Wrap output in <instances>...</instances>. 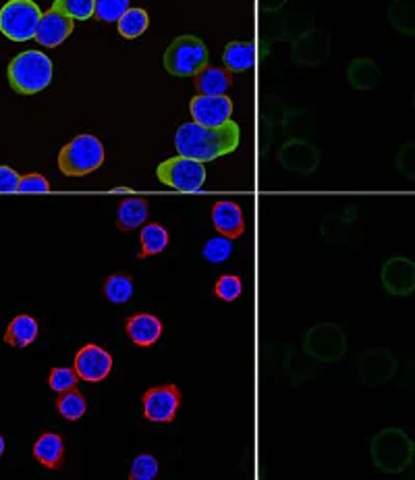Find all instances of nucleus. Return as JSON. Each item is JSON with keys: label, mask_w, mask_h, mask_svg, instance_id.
<instances>
[{"label": "nucleus", "mask_w": 415, "mask_h": 480, "mask_svg": "<svg viewBox=\"0 0 415 480\" xmlns=\"http://www.w3.org/2000/svg\"><path fill=\"white\" fill-rule=\"evenodd\" d=\"M241 144V129L235 121L220 127H206L200 123H183L175 133V146L181 156L210 163L231 154Z\"/></svg>", "instance_id": "1"}, {"label": "nucleus", "mask_w": 415, "mask_h": 480, "mask_svg": "<svg viewBox=\"0 0 415 480\" xmlns=\"http://www.w3.org/2000/svg\"><path fill=\"white\" fill-rule=\"evenodd\" d=\"M370 455L384 474L405 472L415 460V441L403 428H382L370 439Z\"/></svg>", "instance_id": "2"}, {"label": "nucleus", "mask_w": 415, "mask_h": 480, "mask_svg": "<svg viewBox=\"0 0 415 480\" xmlns=\"http://www.w3.org/2000/svg\"><path fill=\"white\" fill-rule=\"evenodd\" d=\"M7 76L17 94H38L52 82V60L42 51H26L11 60Z\"/></svg>", "instance_id": "3"}, {"label": "nucleus", "mask_w": 415, "mask_h": 480, "mask_svg": "<svg viewBox=\"0 0 415 480\" xmlns=\"http://www.w3.org/2000/svg\"><path fill=\"white\" fill-rule=\"evenodd\" d=\"M104 163L102 141L92 133H82L59 152V169L67 177H84L94 173Z\"/></svg>", "instance_id": "4"}, {"label": "nucleus", "mask_w": 415, "mask_h": 480, "mask_svg": "<svg viewBox=\"0 0 415 480\" xmlns=\"http://www.w3.org/2000/svg\"><path fill=\"white\" fill-rule=\"evenodd\" d=\"M208 48L200 38L185 34L171 42L164 52V67L171 76L196 77L208 65Z\"/></svg>", "instance_id": "5"}, {"label": "nucleus", "mask_w": 415, "mask_h": 480, "mask_svg": "<svg viewBox=\"0 0 415 480\" xmlns=\"http://www.w3.org/2000/svg\"><path fill=\"white\" fill-rule=\"evenodd\" d=\"M347 352L345 331L334 323H320L306 331L303 337V354L315 362L334 364Z\"/></svg>", "instance_id": "6"}, {"label": "nucleus", "mask_w": 415, "mask_h": 480, "mask_svg": "<svg viewBox=\"0 0 415 480\" xmlns=\"http://www.w3.org/2000/svg\"><path fill=\"white\" fill-rule=\"evenodd\" d=\"M42 20V11L34 0H9L0 9V34L13 42L36 38V29Z\"/></svg>", "instance_id": "7"}, {"label": "nucleus", "mask_w": 415, "mask_h": 480, "mask_svg": "<svg viewBox=\"0 0 415 480\" xmlns=\"http://www.w3.org/2000/svg\"><path fill=\"white\" fill-rule=\"evenodd\" d=\"M156 177L164 186H169L177 192L183 194H194L200 192L206 183V167H204L202 160L189 158V156H179L164 160L163 164H158Z\"/></svg>", "instance_id": "8"}, {"label": "nucleus", "mask_w": 415, "mask_h": 480, "mask_svg": "<svg viewBox=\"0 0 415 480\" xmlns=\"http://www.w3.org/2000/svg\"><path fill=\"white\" fill-rule=\"evenodd\" d=\"M399 371V362L387 348H370L359 356L357 377L365 387H382Z\"/></svg>", "instance_id": "9"}, {"label": "nucleus", "mask_w": 415, "mask_h": 480, "mask_svg": "<svg viewBox=\"0 0 415 480\" xmlns=\"http://www.w3.org/2000/svg\"><path fill=\"white\" fill-rule=\"evenodd\" d=\"M278 163L283 169L297 175H312L320 164L318 146L303 138H289L278 150Z\"/></svg>", "instance_id": "10"}, {"label": "nucleus", "mask_w": 415, "mask_h": 480, "mask_svg": "<svg viewBox=\"0 0 415 480\" xmlns=\"http://www.w3.org/2000/svg\"><path fill=\"white\" fill-rule=\"evenodd\" d=\"M331 52V34L324 29H309L297 36L291 44V59L301 67H318Z\"/></svg>", "instance_id": "11"}, {"label": "nucleus", "mask_w": 415, "mask_h": 480, "mask_svg": "<svg viewBox=\"0 0 415 480\" xmlns=\"http://www.w3.org/2000/svg\"><path fill=\"white\" fill-rule=\"evenodd\" d=\"M380 281L388 295L407 298L415 292V262L405 256L388 258L380 270Z\"/></svg>", "instance_id": "12"}, {"label": "nucleus", "mask_w": 415, "mask_h": 480, "mask_svg": "<svg viewBox=\"0 0 415 480\" xmlns=\"http://www.w3.org/2000/svg\"><path fill=\"white\" fill-rule=\"evenodd\" d=\"M179 405H181V391L177 385L152 387L144 396V416L150 422H172Z\"/></svg>", "instance_id": "13"}, {"label": "nucleus", "mask_w": 415, "mask_h": 480, "mask_svg": "<svg viewBox=\"0 0 415 480\" xmlns=\"http://www.w3.org/2000/svg\"><path fill=\"white\" fill-rule=\"evenodd\" d=\"M189 113L196 123L206 127H220L231 121L233 115V100L227 94L220 96H206L197 94L191 98Z\"/></svg>", "instance_id": "14"}, {"label": "nucleus", "mask_w": 415, "mask_h": 480, "mask_svg": "<svg viewBox=\"0 0 415 480\" xmlns=\"http://www.w3.org/2000/svg\"><path fill=\"white\" fill-rule=\"evenodd\" d=\"M73 368H76L77 377L85 383H102L113 371V356L104 348L88 343L77 352Z\"/></svg>", "instance_id": "15"}, {"label": "nucleus", "mask_w": 415, "mask_h": 480, "mask_svg": "<svg viewBox=\"0 0 415 480\" xmlns=\"http://www.w3.org/2000/svg\"><path fill=\"white\" fill-rule=\"evenodd\" d=\"M73 34V20H69L65 13L52 9L42 13V20L36 29V42L44 48H57Z\"/></svg>", "instance_id": "16"}, {"label": "nucleus", "mask_w": 415, "mask_h": 480, "mask_svg": "<svg viewBox=\"0 0 415 480\" xmlns=\"http://www.w3.org/2000/svg\"><path fill=\"white\" fill-rule=\"evenodd\" d=\"M212 225L216 233L225 236L228 239L241 237L245 233V220H243V211H241L239 204H235L231 200H220L212 206Z\"/></svg>", "instance_id": "17"}, {"label": "nucleus", "mask_w": 415, "mask_h": 480, "mask_svg": "<svg viewBox=\"0 0 415 480\" xmlns=\"http://www.w3.org/2000/svg\"><path fill=\"white\" fill-rule=\"evenodd\" d=\"M127 335L135 346L150 348L163 337V320L154 314H133L127 320Z\"/></svg>", "instance_id": "18"}, {"label": "nucleus", "mask_w": 415, "mask_h": 480, "mask_svg": "<svg viewBox=\"0 0 415 480\" xmlns=\"http://www.w3.org/2000/svg\"><path fill=\"white\" fill-rule=\"evenodd\" d=\"M345 76L351 88L357 92L374 90L378 88V84H380V79H382L380 67L376 65L374 59H368V57L353 59L351 63L347 65Z\"/></svg>", "instance_id": "19"}, {"label": "nucleus", "mask_w": 415, "mask_h": 480, "mask_svg": "<svg viewBox=\"0 0 415 480\" xmlns=\"http://www.w3.org/2000/svg\"><path fill=\"white\" fill-rule=\"evenodd\" d=\"M233 84V73L227 67H214L206 65L204 69L196 76V90L197 94L206 96H220L227 94V90Z\"/></svg>", "instance_id": "20"}, {"label": "nucleus", "mask_w": 415, "mask_h": 480, "mask_svg": "<svg viewBox=\"0 0 415 480\" xmlns=\"http://www.w3.org/2000/svg\"><path fill=\"white\" fill-rule=\"evenodd\" d=\"M38 320L34 316H29V314H17L9 323L7 333H4V343L15 349H26L38 340Z\"/></svg>", "instance_id": "21"}, {"label": "nucleus", "mask_w": 415, "mask_h": 480, "mask_svg": "<svg viewBox=\"0 0 415 480\" xmlns=\"http://www.w3.org/2000/svg\"><path fill=\"white\" fill-rule=\"evenodd\" d=\"M34 458L40 461L42 466L57 470L63 466L65 460V441L63 436L57 433H44L38 441L34 443Z\"/></svg>", "instance_id": "22"}, {"label": "nucleus", "mask_w": 415, "mask_h": 480, "mask_svg": "<svg viewBox=\"0 0 415 480\" xmlns=\"http://www.w3.org/2000/svg\"><path fill=\"white\" fill-rule=\"evenodd\" d=\"M357 211L353 206L347 208L340 214H331V217H324V220L320 223V236L324 242L331 244H339V242H347L349 237L351 225L355 223Z\"/></svg>", "instance_id": "23"}, {"label": "nucleus", "mask_w": 415, "mask_h": 480, "mask_svg": "<svg viewBox=\"0 0 415 480\" xmlns=\"http://www.w3.org/2000/svg\"><path fill=\"white\" fill-rule=\"evenodd\" d=\"M150 217V206L144 198H127L116 208V227L121 231H133Z\"/></svg>", "instance_id": "24"}, {"label": "nucleus", "mask_w": 415, "mask_h": 480, "mask_svg": "<svg viewBox=\"0 0 415 480\" xmlns=\"http://www.w3.org/2000/svg\"><path fill=\"white\" fill-rule=\"evenodd\" d=\"M222 60H225V67L231 73L250 71L253 67V60H256V48H253L251 42H228L225 46Z\"/></svg>", "instance_id": "25"}, {"label": "nucleus", "mask_w": 415, "mask_h": 480, "mask_svg": "<svg viewBox=\"0 0 415 480\" xmlns=\"http://www.w3.org/2000/svg\"><path fill=\"white\" fill-rule=\"evenodd\" d=\"M390 28L403 36H415V0H393L388 4Z\"/></svg>", "instance_id": "26"}, {"label": "nucleus", "mask_w": 415, "mask_h": 480, "mask_svg": "<svg viewBox=\"0 0 415 480\" xmlns=\"http://www.w3.org/2000/svg\"><path fill=\"white\" fill-rule=\"evenodd\" d=\"M140 244H141L140 258L156 256L160 252H164L166 245H169V231L158 223L144 225L140 233Z\"/></svg>", "instance_id": "27"}, {"label": "nucleus", "mask_w": 415, "mask_h": 480, "mask_svg": "<svg viewBox=\"0 0 415 480\" xmlns=\"http://www.w3.org/2000/svg\"><path fill=\"white\" fill-rule=\"evenodd\" d=\"M148 26H150V17H148L146 9H132L129 7L119 21H116V28H119V34L125 40L140 38L141 34L146 32Z\"/></svg>", "instance_id": "28"}, {"label": "nucleus", "mask_w": 415, "mask_h": 480, "mask_svg": "<svg viewBox=\"0 0 415 480\" xmlns=\"http://www.w3.org/2000/svg\"><path fill=\"white\" fill-rule=\"evenodd\" d=\"M104 298L113 304H127L129 300L133 298V281L129 275L116 273L110 275L107 281H104Z\"/></svg>", "instance_id": "29"}, {"label": "nucleus", "mask_w": 415, "mask_h": 480, "mask_svg": "<svg viewBox=\"0 0 415 480\" xmlns=\"http://www.w3.org/2000/svg\"><path fill=\"white\" fill-rule=\"evenodd\" d=\"M57 410L60 416L67 418V420L76 422L85 414V410H88V402H85L82 391L71 389V391L60 393V397L57 399Z\"/></svg>", "instance_id": "30"}, {"label": "nucleus", "mask_w": 415, "mask_h": 480, "mask_svg": "<svg viewBox=\"0 0 415 480\" xmlns=\"http://www.w3.org/2000/svg\"><path fill=\"white\" fill-rule=\"evenodd\" d=\"M52 9L65 13L73 21H88L96 17V0H54Z\"/></svg>", "instance_id": "31"}, {"label": "nucleus", "mask_w": 415, "mask_h": 480, "mask_svg": "<svg viewBox=\"0 0 415 480\" xmlns=\"http://www.w3.org/2000/svg\"><path fill=\"white\" fill-rule=\"evenodd\" d=\"M231 254H233V242L225 236L208 239L206 245H204V250H202L204 260H208L212 264L227 262L228 258H231Z\"/></svg>", "instance_id": "32"}, {"label": "nucleus", "mask_w": 415, "mask_h": 480, "mask_svg": "<svg viewBox=\"0 0 415 480\" xmlns=\"http://www.w3.org/2000/svg\"><path fill=\"white\" fill-rule=\"evenodd\" d=\"M132 0H96V20L116 23L129 9Z\"/></svg>", "instance_id": "33"}, {"label": "nucleus", "mask_w": 415, "mask_h": 480, "mask_svg": "<svg viewBox=\"0 0 415 480\" xmlns=\"http://www.w3.org/2000/svg\"><path fill=\"white\" fill-rule=\"evenodd\" d=\"M158 460L150 453H140L135 455V460L132 461V472L129 476L132 480H152L158 476Z\"/></svg>", "instance_id": "34"}, {"label": "nucleus", "mask_w": 415, "mask_h": 480, "mask_svg": "<svg viewBox=\"0 0 415 480\" xmlns=\"http://www.w3.org/2000/svg\"><path fill=\"white\" fill-rule=\"evenodd\" d=\"M395 167L401 177L415 181V140L407 141V144L399 148V152H396L395 156Z\"/></svg>", "instance_id": "35"}, {"label": "nucleus", "mask_w": 415, "mask_h": 480, "mask_svg": "<svg viewBox=\"0 0 415 480\" xmlns=\"http://www.w3.org/2000/svg\"><path fill=\"white\" fill-rule=\"evenodd\" d=\"M77 380L79 377L76 368H52L51 374H48V385H51V389L57 393L76 389Z\"/></svg>", "instance_id": "36"}, {"label": "nucleus", "mask_w": 415, "mask_h": 480, "mask_svg": "<svg viewBox=\"0 0 415 480\" xmlns=\"http://www.w3.org/2000/svg\"><path fill=\"white\" fill-rule=\"evenodd\" d=\"M216 298L222 301H235L243 293V285H241V279L237 275H222L214 285Z\"/></svg>", "instance_id": "37"}, {"label": "nucleus", "mask_w": 415, "mask_h": 480, "mask_svg": "<svg viewBox=\"0 0 415 480\" xmlns=\"http://www.w3.org/2000/svg\"><path fill=\"white\" fill-rule=\"evenodd\" d=\"M51 189V183H48L46 177H42L38 173H29L26 177H21L20 189L17 192L21 194H46Z\"/></svg>", "instance_id": "38"}, {"label": "nucleus", "mask_w": 415, "mask_h": 480, "mask_svg": "<svg viewBox=\"0 0 415 480\" xmlns=\"http://www.w3.org/2000/svg\"><path fill=\"white\" fill-rule=\"evenodd\" d=\"M21 177L9 164H0V194H15L20 189Z\"/></svg>", "instance_id": "39"}, {"label": "nucleus", "mask_w": 415, "mask_h": 480, "mask_svg": "<svg viewBox=\"0 0 415 480\" xmlns=\"http://www.w3.org/2000/svg\"><path fill=\"white\" fill-rule=\"evenodd\" d=\"M401 385L407 387V389L415 391V360L407 364L405 374H403V379H401Z\"/></svg>", "instance_id": "40"}, {"label": "nucleus", "mask_w": 415, "mask_h": 480, "mask_svg": "<svg viewBox=\"0 0 415 480\" xmlns=\"http://www.w3.org/2000/svg\"><path fill=\"white\" fill-rule=\"evenodd\" d=\"M287 0H259V7H262L264 13H275V11L283 9Z\"/></svg>", "instance_id": "41"}, {"label": "nucleus", "mask_w": 415, "mask_h": 480, "mask_svg": "<svg viewBox=\"0 0 415 480\" xmlns=\"http://www.w3.org/2000/svg\"><path fill=\"white\" fill-rule=\"evenodd\" d=\"M4 453V439H3V435H0V455Z\"/></svg>", "instance_id": "42"}, {"label": "nucleus", "mask_w": 415, "mask_h": 480, "mask_svg": "<svg viewBox=\"0 0 415 480\" xmlns=\"http://www.w3.org/2000/svg\"><path fill=\"white\" fill-rule=\"evenodd\" d=\"M413 110H415V92H413Z\"/></svg>", "instance_id": "43"}]
</instances>
